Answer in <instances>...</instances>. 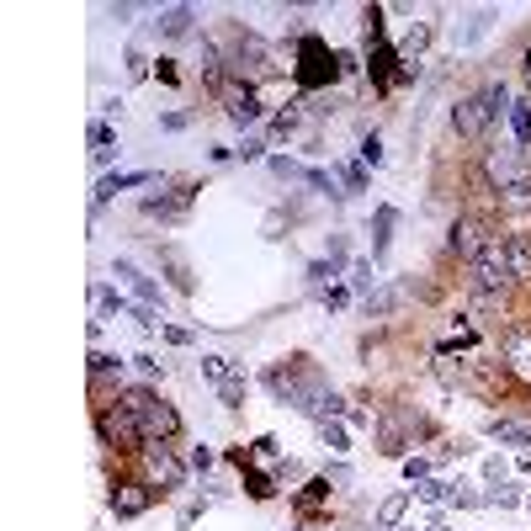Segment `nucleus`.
I'll return each instance as SVG.
<instances>
[{"label":"nucleus","instance_id":"f257e3e1","mask_svg":"<svg viewBox=\"0 0 531 531\" xmlns=\"http://www.w3.org/2000/svg\"><path fill=\"white\" fill-rule=\"evenodd\" d=\"M261 383H266V393L277 404H293L298 415H308V420H324V404H330V383H324V372H319V362L314 356H282V362H271L266 372H261Z\"/></svg>","mask_w":531,"mask_h":531},{"label":"nucleus","instance_id":"f03ea898","mask_svg":"<svg viewBox=\"0 0 531 531\" xmlns=\"http://www.w3.org/2000/svg\"><path fill=\"white\" fill-rule=\"evenodd\" d=\"M96 441L107 452H117V457H139L144 447H149V436H144V425H139V415L133 409H123V404H96Z\"/></svg>","mask_w":531,"mask_h":531},{"label":"nucleus","instance_id":"7ed1b4c3","mask_svg":"<svg viewBox=\"0 0 531 531\" xmlns=\"http://www.w3.org/2000/svg\"><path fill=\"white\" fill-rule=\"evenodd\" d=\"M139 478L165 500V494H181V489H186V478H192V462H186L176 447H170V441H149V447L139 452Z\"/></svg>","mask_w":531,"mask_h":531},{"label":"nucleus","instance_id":"20e7f679","mask_svg":"<svg viewBox=\"0 0 531 531\" xmlns=\"http://www.w3.org/2000/svg\"><path fill=\"white\" fill-rule=\"evenodd\" d=\"M293 80H298V91H324V85L340 80V54H330V43H324L319 32H303L298 38Z\"/></svg>","mask_w":531,"mask_h":531},{"label":"nucleus","instance_id":"39448f33","mask_svg":"<svg viewBox=\"0 0 531 531\" xmlns=\"http://www.w3.org/2000/svg\"><path fill=\"white\" fill-rule=\"evenodd\" d=\"M478 176L494 197L500 192H516V186H531V154L516 144H489L484 160H478Z\"/></svg>","mask_w":531,"mask_h":531},{"label":"nucleus","instance_id":"423d86ee","mask_svg":"<svg viewBox=\"0 0 531 531\" xmlns=\"http://www.w3.org/2000/svg\"><path fill=\"white\" fill-rule=\"evenodd\" d=\"M494 234H500V224H494L489 213H478V208H462L452 218V229H447V255H457L462 266H473L478 255H484L494 245Z\"/></svg>","mask_w":531,"mask_h":531},{"label":"nucleus","instance_id":"0eeeda50","mask_svg":"<svg viewBox=\"0 0 531 531\" xmlns=\"http://www.w3.org/2000/svg\"><path fill=\"white\" fill-rule=\"evenodd\" d=\"M447 123H452V133H457L462 144H484L500 117L489 112V96H484V91H468V96H457V101H452Z\"/></svg>","mask_w":531,"mask_h":531},{"label":"nucleus","instance_id":"6e6552de","mask_svg":"<svg viewBox=\"0 0 531 531\" xmlns=\"http://www.w3.org/2000/svg\"><path fill=\"white\" fill-rule=\"evenodd\" d=\"M500 367L516 388H531V324L526 319H510L500 330Z\"/></svg>","mask_w":531,"mask_h":531},{"label":"nucleus","instance_id":"1a4fd4ad","mask_svg":"<svg viewBox=\"0 0 531 531\" xmlns=\"http://www.w3.org/2000/svg\"><path fill=\"white\" fill-rule=\"evenodd\" d=\"M218 107H224V117L234 128H255L266 117V107H261V96H255V85H245V80H224L218 85Z\"/></svg>","mask_w":531,"mask_h":531},{"label":"nucleus","instance_id":"9d476101","mask_svg":"<svg viewBox=\"0 0 531 531\" xmlns=\"http://www.w3.org/2000/svg\"><path fill=\"white\" fill-rule=\"evenodd\" d=\"M154 500H160V494H154L144 478H117L112 494H107V510H112L117 521H139V516H149V510H154Z\"/></svg>","mask_w":531,"mask_h":531},{"label":"nucleus","instance_id":"9b49d317","mask_svg":"<svg viewBox=\"0 0 531 531\" xmlns=\"http://www.w3.org/2000/svg\"><path fill=\"white\" fill-rule=\"evenodd\" d=\"M192 197H197V181H186V186H176V192H149L139 208H144V218H160V224H176V218H186L192 213Z\"/></svg>","mask_w":531,"mask_h":531},{"label":"nucleus","instance_id":"f8f14e48","mask_svg":"<svg viewBox=\"0 0 531 531\" xmlns=\"http://www.w3.org/2000/svg\"><path fill=\"white\" fill-rule=\"evenodd\" d=\"M112 277H117V282H128V287H133V298H139V303H149V308H165V287L154 282L149 271H139L133 261H112Z\"/></svg>","mask_w":531,"mask_h":531},{"label":"nucleus","instance_id":"ddd939ff","mask_svg":"<svg viewBox=\"0 0 531 531\" xmlns=\"http://www.w3.org/2000/svg\"><path fill=\"white\" fill-rule=\"evenodd\" d=\"M139 425H144L149 441H176L181 436V415H176V404H165V399H154L139 415Z\"/></svg>","mask_w":531,"mask_h":531},{"label":"nucleus","instance_id":"4468645a","mask_svg":"<svg viewBox=\"0 0 531 531\" xmlns=\"http://www.w3.org/2000/svg\"><path fill=\"white\" fill-rule=\"evenodd\" d=\"M154 170H117V176H101L96 192H91V208H107L117 192H133V186H149Z\"/></svg>","mask_w":531,"mask_h":531},{"label":"nucleus","instance_id":"2eb2a0df","mask_svg":"<svg viewBox=\"0 0 531 531\" xmlns=\"http://www.w3.org/2000/svg\"><path fill=\"white\" fill-rule=\"evenodd\" d=\"M484 436H489V441H500V447H531V420L489 415V420H484Z\"/></svg>","mask_w":531,"mask_h":531},{"label":"nucleus","instance_id":"dca6fc26","mask_svg":"<svg viewBox=\"0 0 531 531\" xmlns=\"http://www.w3.org/2000/svg\"><path fill=\"white\" fill-rule=\"evenodd\" d=\"M409 293H415V287H409V282H383L372 298H362L367 319H393V314H399V308H404V298H409Z\"/></svg>","mask_w":531,"mask_h":531},{"label":"nucleus","instance_id":"f3484780","mask_svg":"<svg viewBox=\"0 0 531 531\" xmlns=\"http://www.w3.org/2000/svg\"><path fill=\"white\" fill-rule=\"evenodd\" d=\"M192 27H197V11H192V6H165L160 16H154V32H160L165 43L192 38Z\"/></svg>","mask_w":531,"mask_h":531},{"label":"nucleus","instance_id":"a211bd4d","mask_svg":"<svg viewBox=\"0 0 531 531\" xmlns=\"http://www.w3.org/2000/svg\"><path fill=\"white\" fill-rule=\"evenodd\" d=\"M505 255H510L516 282L531 287V229H505Z\"/></svg>","mask_w":531,"mask_h":531},{"label":"nucleus","instance_id":"6ab92c4d","mask_svg":"<svg viewBox=\"0 0 531 531\" xmlns=\"http://www.w3.org/2000/svg\"><path fill=\"white\" fill-rule=\"evenodd\" d=\"M112 314H128V303L117 298L107 282H96V287H91V335L107 330V319H112Z\"/></svg>","mask_w":531,"mask_h":531},{"label":"nucleus","instance_id":"aec40b11","mask_svg":"<svg viewBox=\"0 0 531 531\" xmlns=\"http://www.w3.org/2000/svg\"><path fill=\"white\" fill-rule=\"evenodd\" d=\"M409 505H415V489H393L388 500L378 505V516H372V526H378V531H399V521L409 516Z\"/></svg>","mask_w":531,"mask_h":531},{"label":"nucleus","instance_id":"412c9836","mask_svg":"<svg viewBox=\"0 0 531 531\" xmlns=\"http://www.w3.org/2000/svg\"><path fill=\"white\" fill-rule=\"evenodd\" d=\"M330 489H335L330 478H324V473H314V478H308V484H303V489L293 494V510H298V516L308 521V516H314L319 505H330Z\"/></svg>","mask_w":531,"mask_h":531},{"label":"nucleus","instance_id":"4be33fe9","mask_svg":"<svg viewBox=\"0 0 531 531\" xmlns=\"http://www.w3.org/2000/svg\"><path fill=\"white\" fill-rule=\"evenodd\" d=\"M393 224H399V208H388V202H383V208L372 213V261H383V255H388V245H393Z\"/></svg>","mask_w":531,"mask_h":531},{"label":"nucleus","instance_id":"5701e85b","mask_svg":"<svg viewBox=\"0 0 531 531\" xmlns=\"http://www.w3.org/2000/svg\"><path fill=\"white\" fill-rule=\"evenodd\" d=\"M431 38H436V22H415V27L399 38V59H404V64H420V54L431 48Z\"/></svg>","mask_w":531,"mask_h":531},{"label":"nucleus","instance_id":"b1692460","mask_svg":"<svg viewBox=\"0 0 531 531\" xmlns=\"http://www.w3.org/2000/svg\"><path fill=\"white\" fill-rule=\"evenodd\" d=\"M505 123H510V144L531 154V96L510 101V117H505Z\"/></svg>","mask_w":531,"mask_h":531},{"label":"nucleus","instance_id":"393cba45","mask_svg":"<svg viewBox=\"0 0 531 531\" xmlns=\"http://www.w3.org/2000/svg\"><path fill=\"white\" fill-rule=\"evenodd\" d=\"M85 139H91V160H96V165H107L112 154H117V133H112V123H101V117L85 128Z\"/></svg>","mask_w":531,"mask_h":531},{"label":"nucleus","instance_id":"a878e982","mask_svg":"<svg viewBox=\"0 0 531 531\" xmlns=\"http://www.w3.org/2000/svg\"><path fill=\"white\" fill-rule=\"evenodd\" d=\"M484 505L489 510H516V505H526V489L510 484V478H505V484H489L484 489Z\"/></svg>","mask_w":531,"mask_h":531},{"label":"nucleus","instance_id":"bb28decb","mask_svg":"<svg viewBox=\"0 0 531 531\" xmlns=\"http://www.w3.org/2000/svg\"><path fill=\"white\" fill-rule=\"evenodd\" d=\"M160 255H165V271H170V287H176V293H192V287H197V282H192V266H186V255H181V250H170V245H165Z\"/></svg>","mask_w":531,"mask_h":531},{"label":"nucleus","instance_id":"cd10ccee","mask_svg":"<svg viewBox=\"0 0 531 531\" xmlns=\"http://www.w3.org/2000/svg\"><path fill=\"white\" fill-rule=\"evenodd\" d=\"M245 494L255 505H266L271 494H277V473H266V468H245Z\"/></svg>","mask_w":531,"mask_h":531},{"label":"nucleus","instance_id":"c85d7f7f","mask_svg":"<svg viewBox=\"0 0 531 531\" xmlns=\"http://www.w3.org/2000/svg\"><path fill=\"white\" fill-rule=\"evenodd\" d=\"M372 266H378V261H351V266H346V277H351L346 287H351V293H362V298H372V293H378V287H383L378 277H372Z\"/></svg>","mask_w":531,"mask_h":531},{"label":"nucleus","instance_id":"c756f323","mask_svg":"<svg viewBox=\"0 0 531 531\" xmlns=\"http://www.w3.org/2000/svg\"><path fill=\"white\" fill-rule=\"evenodd\" d=\"M303 277H308V287H314V293H324V287H335V277H346V271H340L330 255H319V261H308Z\"/></svg>","mask_w":531,"mask_h":531},{"label":"nucleus","instance_id":"7c9ffc66","mask_svg":"<svg viewBox=\"0 0 531 531\" xmlns=\"http://www.w3.org/2000/svg\"><path fill=\"white\" fill-rule=\"evenodd\" d=\"M85 372H91V383L101 388L107 378H123V362H117V356H107V351H91V356H85Z\"/></svg>","mask_w":531,"mask_h":531},{"label":"nucleus","instance_id":"2f4dec72","mask_svg":"<svg viewBox=\"0 0 531 531\" xmlns=\"http://www.w3.org/2000/svg\"><path fill=\"white\" fill-rule=\"evenodd\" d=\"M245 393H250V378H245V367H234L229 383L218 388V399H224V409H245Z\"/></svg>","mask_w":531,"mask_h":531},{"label":"nucleus","instance_id":"473e14b6","mask_svg":"<svg viewBox=\"0 0 531 531\" xmlns=\"http://www.w3.org/2000/svg\"><path fill=\"white\" fill-rule=\"evenodd\" d=\"M303 128V101H293V107H287V112H277V117H271V139H293V133Z\"/></svg>","mask_w":531,"mask_h":531},{"label":"nucleus","instance_id":"72a5a7b5","mask_svg":"<svg viewBox=\"0 0 531 531\" xmlns=\"http://www.w3.org/2000/svg\"><path fill=\"white\" fill-rule=\"evenodd\" d=\"M319 441L330 452H351V431H346V420H319Z\"/></svg>","mask_w":531,"mask_h":531},{"label":"nucleus","instance_id":"f704fd0d","mask_svg":"<svg viewBox=\"0 0 531 531\" xmlns=\"http://www.w3.org/2000/svg\"><path fill=\"white\" fill-rule=\"evenodd\" d=\"M239 362H229V356H202V383H213V388H224L229 383V372Z\"/></svg>","mask_w":531,"mask_h":531},{"label":"nucleus","instance_id":"c9c22d12","mask_svg":"<svg viewBox=\"0 0 531 531\" xmlns=\"http://www.w3.org/2000/svg\"><path fill=\"white\" fill-rule=\"evenodd\" d=\"M356 160H362L367 170H378V165H383V133H378V128L362 133V144H356Z\"/></svg>","mask_w":531,"mask_h":531},{"label":"nucleus","instance_id":"e433bc0d","mask_svg":"<svg viewBox=\"0 0 531 531\" xmlns=\"http://www.w3.org/2000/svg\"><path fill=\"white\" fill-rule=\"evenodd\" d=\"M340 186H346V197L367 192V165L362 160H346V165H340Z\"/></svg>","mask_w":531,"mask_h":531},{"label":"nucleus","instance_id":"4c0bfd02","mask_svg":"<svg viewBox=\"0 0 531 531\" xmlns=\"http://www.w3.org/2000/svg\"><path fill=\"white\" fill-rule=\"evenodd\" d=\"M447 494H452L447 478H425V484H415V500H425V505H447Z\"/></svg>","mask_w":531,"mask_h":531},{"label":"nucleus","instance_id":"58836bf2","mask_svg":"<svg viewBox=\"0 0 531 531\" xmlns=\"http://www.w3.org/2000/svg\"><path fill=\"white\" fill-rule=\"evenodd\" d=\"M266 149H271L266 139H255V133H245V144H234V160H245V165H255V160H271Z\"/></svg>","mask_w":531,"mask_h":531},{"label":"nucleus","instance_id":"ea45409f","mask_svg":"<svg viewBox=\"0 0 531 531\" xmlns=\"http://www.w3.org/2000/svg\"><path fill=\"white\" fill-rule=\"evenodd\" d=\"M271 176H282V181H303L308 176V165H298V160H287V154H271Z\"/></svg>","mask_w":531,"mask_h":531},{"label":"nucleus","instance_id":"a19ab883","mask_svg":"<svg viewBox=\"0 0 531 531\" xmlns=\"http://www.w3.org/2000/svg\"><path fill=\"white\" fill-rule=\"evenodd\" d=\"M128 319L139 324V330H165V324H160V308H149V303H128Z\"/></svg>","mask_w":531,"mask_h":531},{"label":"nucleus","instance_id":"79ce46f5","mask_svg":"<svg viewBox=\"0 0 531 531\" xmlns=\"http://www.w3.org/2000/svg\"><path fill=\"white\" fill-rule=\"evenodd\" d=\"M431 468H436V457H404V478H409V484H425V478H431Z\"/></svg>","mask_w":531,"mask_h":531},{"label":"nucleus","instance_id":"37998d69","mask_svg":"<svg viewBox=\"0 0 531 531\" xmlns=\"http://www.w3.org/2000/svg\"><path fill=\"white\" fill-rule=\"evenodd\" d=\"M133 367H139V378H144V383H160V378H165V362H160V356H149V351H144V356H133Z\"/></svg>","mask_w":531,"mask_h":531},{"label":"nucleus","instance_id":"c03bdc74","mask_svg":"<svg viewBox=\"0 0 531 531\" xmlns=\"http://www.w3.org/2000/svg\"><path fill=\"white\" fill-rule=\"evenodd\" d=\"M319 303H324V308H330V314H340V308H346V303H351V287H346V282L324 287V293H319Z\"/></svg>","mask_w":531,"mask_h":531},{"label":"nucleus","instance_id":"a18cd8bd","mask_svg":"<svg viewBox=\"0 0 531 531\" xmlns=\"http://www.w3.org/2000/svg\"><path fill=\"white\" fill-rule=\"evenodd\" d=\"M186 462H192V473H208V468H213V462H218V452L208 447V441H197V447H192V452H186Z\"/></svg>","mask_w":531,"mask_h":531},{"label":"nucleus","instance_id":"49530a36","mask_svg":"<svg viewBox=\"0 0 531 531\" xmlns=\"http://www.w3.org/2000/svg\"><path fill=\"white\" fill-rule=\"evenodd\" d=\"M484 505V494H468L462 484H452V494H447V510H478Z\"/></svg>","mask_w":531,"mask_h":531},{"label":"nucleus","instance_id":"de8ad7c7","mask_svg":"<svg viewBox=\"0 0 531 531\" xmlns=\"http://www.w3.org/2000/svg\"><path fill=\"white\" fill-rule=\"evenodd\" d=\"M484 96H489L494 117H510V91H505V85H484Z\"/></svg>","mask_w":531,"mask_h":531},{"label":"nucleus","instance_id":"09e8293b","mask_svg":"<svg viewBox=\"0 0 531 531\" xmlns=\"http://www.w3.org/2000/svg\"><path fill=\"white\" fill-rule=\"evenodd\" d=\"M324 255H330V261L346 271V255H351V239L346 234H330V245H324Z\"/></svg>","mask_w":531,"mask_h":531},{"label":"nucleus","instance_id":"8fccbe9b","mask_svg":"<svg viewBox=\"0 0 531 531\" xmlns=\"http://www.w3.org/2000/svg\"><path fill=\"white\" fill-rule=\"evenodd\" d=\"M154 80H160V85H181V70H176V59H154Z\"/></svg>","mask_w":531,"mask_h":531},{"label":"nucleus","instance_id":"3c124183","mask_svg":"<svg viewBox=\"0 0 531 531\" xmlns=\"http://www.w3.org/2000/svg\"><path fill=\"white\" fill-rule=\"evenodd\" d=\"M324 478H330L335 489H346V484H351V468H346V462H330V468H324Z\"/></svg>","mask_w":531,"mask_h":531},{"label":"nucleus","instance_id":"603ef678","mask_svg":"<svg viewBox=\"0 0 531 531\" xmlns=\"http://www.w3.org/2000/svg\"><path fill=\"white\" fill-rule=\"evenodd\" d=\"M160 128H165V133H181V128H192V117H186V112H165Z\"/></svg>","mask_w":531,"mask_h":531},{"label":"nucleus","instance_id":"864d4df0","mask_svg":"<svg viewBox=\"0 0 531 531\" xmlns=\"http://www.w3.org/2000/svg\"><path fill=\"white\" fill-rule=\"evenodd\" d=\"M505 473H510L505 457H489V462H484V478H489V484H505Z\"/></svg>","mask_w":531,"mask_h":531},{"label":"nucleus","instance_id":"5fc2aeb1","mask_svg":"<svg viewBox=\"0 0 531 531\" xmlns=\"http://www.w3.org/2000/svg\"><path fill=\"white\" fill-rule=\"evenodd\" d=\"M128 75H133V80H144V75H149V64H144L139 48H128Z\"/></svg>","mask_w":531,"mask_h":531},{"label":"nucleus","instance_id":"6e6d98bb","mask_svg":"<svg viewBox=\"0 0 531 531\" xmlns=\"http://www.w3.org/2000/svg\"><path fill=\"white\" fill-rule=\"evenodd\" d=\"M165 340H170V346H192V330H181V324H165Z\"/></svg>","mask_w":531,"mask_h":531},{"label":"nucleus","instance_id":"4d7b16f0","mask_svg":"<svg viewBox=\"0 0 531 531\" xmlns=\"http://www.w3.org/2000/svg\"><path fill=\"white\" fill-rule=\"evenodd\" d=\"M202 510H208V500H197V505H186V510H181V531H186V526H192V521L202 516Z\"/></svg>","mask_w":531,"mask_h":531},{"label":"nucleus","instance_id":"13d9d810","mask_svg":"<svg viewBox=\"0 0 531 531\" xmlns=\"http://www.w3.org/2000/svg\"><path fill=\"white\" fill-rule=\"evenodd\" d=\"M356 70H362V59H356L351 48H346V54H340V75H356Z\"/></svg>","mask_w":531,"mask_h":531},{"label":"nucleus","instance_id":"bf43d9fd","mask_svg":"<svg viewBox=\"0 0 531 531\" xmlns=\"http://www.w3.org/2000/svg\"><path fill=\"white\" fill-rule=\"evenodd\" d=\"M399 531H415V526H399Z\"/></svg>","mask_w":531,"mask_h":531},{"label":"nucleus","instance_id":"052dcab7","mask_svg":"<svg viewBox=\"0 0 531 531\" xmlns=\"http://www.w3.org/2000/svg\"><path fill=\"white\" fill-rule=\"evenodd\" d=\"M526 510H531V494H526Z\"/></svg>","mask_w":531,"mask_h":531}]
</instances>
